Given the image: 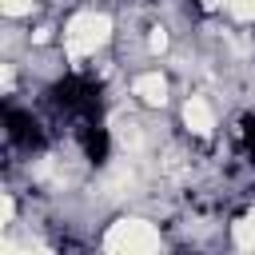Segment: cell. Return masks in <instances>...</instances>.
Instances as JSON below:
<instances>
[{"label": "cell", "mask_w": 255, "mask_h": 255, "mask_svg": "<svg viewBox=\"0 0 255 255\" xmlns=\"http://www.w3.org/2000/svg\"><path fill=\"white\" fill-rule=\"evenodd\" d=\"M104 247L116 255H147L159 251V231L147 219H116L104 235Z\"/></svg>", "instance_id": "1"}, {"label": "cell", "mask_w": 255, "mask_h": 255, "mask_svg": "<svg viewBox=\"0 0 255 255\" xmlns=\"http://www.w3.org/2000/svg\"><path fill=\"white\" fill-rule=\"evenodd\" d=\"M112 36V20L104 12H76L64 28V44H68V56H88L96 48H104Z\"/></svg>", "instance_id": "2"}, {"label": "cell", "mask_w": 255, "mask_h": 255, "mask_svg": "<svg viewBox=\"0 0 255 255\" xmlns=\"http://www.w3.org/2000/svg\"><path fill=\"white\" fill-rule=\"evenodd\" d=\"M131 92L143 100V104H151V108H159L163 100H167V80L159 76V72H143V76H135V84H131Z\"/></svg>", "instance_id": "3"}, {"label": "cell", "mask_w": 255, "mask_h": 255, "mask_svg": "<svg viewBox=\"0 0 255 255\" xmlns=\"http://www.w3.org/2000/svg\"><path fill=\"white\" fill-rule=\"evenodd\" d=\"M183 120H187V128H191L195 135H207V131L215 128V116H211V108H207L203 96H191V100L183 104Z\"/></svg>", "instance_id": "4"}, {"label": "cell", "mask_w": 255, "mask_h": 255, "mask_svg": "<svg viewBox=\"0 0 255 255\" xmlns=\"http://www.w3.org/2000/svg\"><path fill=\"white\" fill-rule=\"evenodd\" d=\"M235 243L247 251V247H255V211L247 215V219H239L235 223Z\"/></svg>", "instance_id": "5"}, {"label": "cell", "mask_w": 255, "mask_h": 255, "mask_svg": "<svg viewBox=\"0 0 255 255\" xmlns=\"http://www.w3.org/2000/svg\"><path fill=\"white\" fill-rule=\"evenodd\" d=\"M227 8H231L235 20H255V0H231Z\"/></svg>", "instance_id": "6"}, {"label": "cell", "mask_w": 255, "mask_h": 255, "mask_svg": "<svg viewBox=\"0 0 255 255\" xmlns=\"http://www.w3.org/2000/svg\"><path fill=\"white\" fill-rule=\"evenodd\" d=\"M0 8H4V16H24V12H32V0H0Z\"/></svg>", "instance_id": "7"}, {"label": "cell", "mask_w": 255, "mask_h": 255, "mask_svg": "<svg viewBox=\"0 0 255 255\" xmlns=\"http://www.w3.org/2000/svg\"><path fill=\"white\" fill-rule=\"evenodd\" d=\"M147 44H151V52H163V48H167V32H163V28H151V40H147Z\"/></svg>", "instance_id": "8"}, {"label": "cell", "mask_w": 255, "mask_h": 255, "mask_svg": "<svg viewBox=\"0 0 255 255\" xmlns=\"http://www.w3.org/2000/svg\"><path fill=\"white\" fill-rule=\"evenodd\" d=\"M12 215H16V203H12V195H4L0 199V223H12Z\"/></svg>", "instance_id": "9"}, {"label": "cell", "mask_w": 255, "mask_h": 255, "mask_svg": "<svg viewBox=\"0 0 255 255\" xmlns=\"http://www.w3.org/2000/svg\"><path fill=\"white\" fill-rule=\"evenodd\" d=\"M207 8H219V4H231V0H203Z\"/></svg>", "instance_id": "10"}]
</instances>
